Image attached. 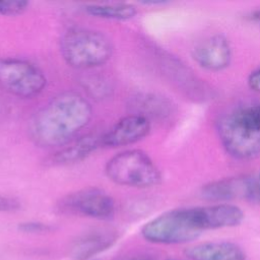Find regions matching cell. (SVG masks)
Listing matches in <instances>:
<instances>
[{
  "instance_id": "1",
  "label": "cell",
  "mask_w": 260,
  "mask_h": 260,
  "mask_svg": "<svg viewBox=\"0 0 260 260\" xmlns=\"http://www.w3.org/2000/svg\"><path fill=\"white\" fill-rule=\"evenodd\" d=\"M91 117L92 108L82 94L65 91L35 114L29 124V136L39 146H59L86 127Z\"/></svg>"
},
{
  "instance_id": "2",
  "label": "cell",
  "mask_w": 260,
  "mask_h": 260,
  "mask_svg": "<svg viewBox=\"0 0 260 260\" xmlns=\"http://www.w3.org/2000/svg\"><path fill=\"white\" fill-rule=\"evenodd\" d=\"M209 230L204 206L177 208L166 211L146 222L142 237L155 244H183Z\"/></svg>"
},
{
  "instance_id": "3",
  "label": "cell",
  "mask_w": 260,
  "mask_h": 260,
  "mask_svg": "<svg viewBox=\"0 0 260 260\" xmlns=\"http://www.w3.org/2000/svg\"><path fill=\"white\" fill-rule=\"evenodd\" d=\"M60 52L70 67L92 69L111 59L113 45L111 40L99 30L74 26L62 35Z\"/></svg>"
},
{
  "instance_id": "4",
  "label": "cell",
  "mask_w": 260,
  "mask_h": 260,
  "mask_svg": "<svg viewBox=\"0 0 260 260\" xmlns=\"http://www.w3.org/2000/svg\"><path fill=\"white\" fill-rule=\"evenodd\" d=\"M105 172L115 184L133 188L153 187L161 179L153 160L140 149H128L115 154L107 161Z\"/></svg>"
},
{
  "instance_id": "5",
  "label": "cell",
  "mask_w": 260,
  "mask_h": 260,
  "mask_svg": "<svg viewBox=\"0 0 260 260\" xmlns=\"http://www.w3.org/2000/svg\"><path fill=\"white\" fill-rule=\"evenodd\" d=\"M44 72L34 63L17 59H0V85L8 92L22 99L40 94L46 87Z\"/></svg>"
},
{
  "instance_id": "6",
  "label": "cell",
  "mask_w": 260,
  "mask_h": 260,
  "mask_svg": "<svg viewBox=\"0 0 260 260\" xmlns=\"http://www.w3.org/2000/svg\"><path fill=\"white\" fill-rule=\"evenodd\" d=\"M59 206L65 212L95 219H109L115 213L113 197L98 187H85L71 192L60 200Z\"/></svg>"
},
{
  "instance_id": "7",
  "label": "cell",
  "mask_w": 260,
  "mask_h": 260,
  "mask_svg": "<svg viewBox=\"0 0 260 260\" xmlns=\"http://www.w3.org/2000/svg\"><path fill=\"white\" fill-rule=\"evenodd\" d=\"M217 131L224 148L233 156L249 159L260 153V132L243 126L233 113L217 122Z\"/></svg>"
},
{
  "instance_id": "8",
  "label": "cell",
  "mask_w": 260,
  "mask_h": 260,
  "mask_svg": "<svg viewBox=\"0 0 260 260\" xmlns=\"http://www.w3.org/2000/svg\"><path fill=\"white\" fill-rule=\"evenodd\" d=\"M150 131V122L142 114H133L120 119L102 135V146L120 147L135 143Z\"/></svg>"
},
{
  "instance_id": "9",
  "label": "cell",
  "mask_w": 260,
  "mask_h": 260,
  "mask_svg": "<svg viewBox=\"0 0 260 260\" xmlns=\"http://www.w3.org/2000/svg\"><path fill=\"white\" fill-rule=\"evenodd\" d=\"M193 58L205 69L222 70L229 66L232 59L230 43L220 35L206 38L193 49Z\"/></svg>"
},
{
  "instance_id": "10",
  "label": "cell",
  "mask_w": 260,
  "mask_h": 260,
  "mask_svg": "<svg viewBox=\"0 0 260 260\" xmlns=\"http://www.w3.org/2000/svg\"><path fill=\"white\" fill-rule=\"evenodd\" d=\"M117 240V233L112 229H94L80 236L72 245L70 258L86 260L110 248Z\"/></svg>"
},
{
  "instance_id": "11",
  "label": "cell",
  "mask_w": 260,
  "mask_h": 260,
  "mask_svg": "<svg viewBox=\"0 0 260 260\" xmlns=\"http://www.w3.org/2000/svg\"><path fill=\"white\" fill-rule=\"evenodd\" d=\"M102 135L89 133L72 141L54 153L49 159V164L52 166H68L82 161L102 146Z\"/></svg>"
},
{
  "instance_id": "12",
  "label": "cell",
  "mask_w": 260,
  "mask_h": 260,
  "mask_svg": "<svg viewBox=\"0 0 260 260\" xmlns=\"http://www.w3.org/2000/svg\"><path fill=\"white\" fill-rule=\"evenodd\" d=\"M186 255L191 260H246L245 252L231 242H206L189 247Z\"/></svg>"
},
{
  "instance_id": "13",
  "label": "cell",
  "mask_w": 260,
  "mask_h": 260,
  "mask_svg": "<svg viewBox=\"0 0 260 260\" xmlns=\"http://www.w3.org/2000/svg\"><path fill=\"white\" fill-rule=\"evenodd\" d=\"M247 188V176L228 178L211 182L202 188V196L212 201L229 200L237 197H245Z\"/></svg>"
},
{
  "instance_id": "14",
  "label": "cell",
  "mask_w": 260,
  "mask_h": 260,
  "mask_svg": "<svg viewBox=\"0 0 260 260\" xmlns=\"http://www.w3.org/2000/svg\"><path fill=\"white\" fill-rule=\"evenodd\" d=\"M85 11L92 16L113 20H128L137 14L136 8L127 3H93L86 5Z\"/></svg>"
},
{
  "instance_id": "15",
  "label": "cell",
  "mask_w": 260,
  "mask_h": 260,
  "mask_svg": "<svg viewBox=\"0 0 260 260\" xmlns=\"http://www.w3.org/2000/svg\"><path fill=\"white\" fill-rule=\"evenodd\" d=\"M233 115L246 128L260 132V105H254L239 109Z\"/></svg>"
},
{
  "instance_id": "16",
  "label": "cell",
  "mask_w": 260,
  "mask_h": 260,
  "mask_svg": "<svg viewBox=\"0 0 260 260\" xmlns=\"http://www.w3.org/2000/svg\"><path fill=\"white\" fill-rule=\"evenodd\" d=\"M245 198L253 203L260 204V171L247 176Z\"/></svg>"
},
{
  "instance_id": "17",
  "label": "cell",
  "mask_w": 260,
  "mask_h": 260,
  "mask_svg": "<svg viewBox=\"0 0 260 260\" xmlns=\"http://www.w3.org/2000/svg\"><path fill=\"white\" fill-rule=\"evenodd\" d=\"M28 2L24 0L0 1V14L5 16H15L21 14L28 6Z\"/></svg>"
},
{
  "instance_id": "18",
  "label": "cell",
  "mask_w": 260,
  "mask_h": 260,
  "mask_svg": "<svg viewBox=\"0 0 260 260\" xmlns=\"http://www.w3.org/2000/svg\"><path fill=\"white\" fill-rule=\"evenodd\" d=\"M19 229L25 233H43L51 230V226L40 221H26L21 222Z\"/></svg>"
},
{
  "instance_id": "19",
  "label": "cell",
  "mask_w": 260,
  "mask_h": 260,
  "mask_svg": "<svg viewBox=\"0 0 260 260\" xmlns=\"http://www.w3.org/2000/svg\"><path fill=\"white\" fill-rule=\"evenodd\" d=\"M20 207L19 201L13 197L0 195V211H14Z\"/></svg>"
},
{
  "instance_id": "20",
  "label": "cell",
  "mask_w": 260,
  "mask_h": 260,
  "mask_svg": "<svg viewBox=\"0 0 260 260\" xmlns=\"http://www.w3.org/2000/svg\"><path fill=\"white\" fill-rule=\"evenodd\" d=\"M248 84L253 90L260 92V68L254 70L249 75Z\"/></svg>"
},
{
  "instance_id": "21",
  "label": "cell",
  "mask_w": 260,
  "mask_h": 260,
  "mask_svg": "<svg viewBox=\"0 0 260 260\" xmlns=\"http://www.w3.org/2000/svg\"><path fill=\"white\" fill-rule=\"evenodd\" d=\"M122 260H153V259L147 255H132V256H127Z\"/></svg>"
},
{
  "instance_id": "22",
  "label": "cell",
  "mask_w": 260,
  "mask_h": 260,
  "mask_svg": "<svg viewBox=\"0 0 260 260\" xmlns=\"http://www.w3.org/2000/svg\"><path fill=\"white\" fill-rule=\"evenodd\" d=\"M172 260H181V259H172Z\"/></svg>"
}]
</instances>
